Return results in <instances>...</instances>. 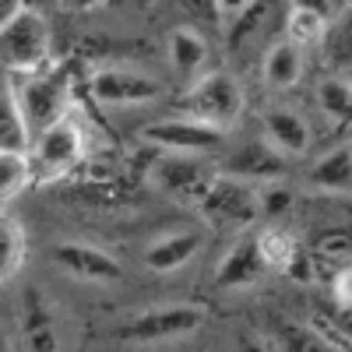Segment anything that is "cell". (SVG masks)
<instances>
[{"instance_id":"7c38bea8","label":"cell","mask_w":352,"mask_h":352,"mask_svg":"<svg viewBox=\"0 0 352 352\" xmlns=\"http://www.w3.org/2000/svg\"><path fill=\"white\" fill-rule=\"evenodd\" d=\"M261 138L292 166L314 148V127L307 120V113L292 106H268L261 113Z\"/></svg>"},{"instance_id":"ac0fdd59","label":"cell","mask_w":352,"mask_h":352,"mask_svg":"<svg viewBox=\"0 0 352 352\" xmlns=\"http://www.w3.org/2000/svg\"><path fill=\"white\" fill-rule=\"evenodd\" d=\"M307 184L328 197H342L349 194V184H352V155H349V144H331L328 152H320L310 169H307Z\"/></svg>"},{"instance_id":"5b68a950","label":"cell","mask_w":352,"mask_h":352,"mask_svg":"<svg viewBox=\"0 0 352 352\" xmlns=\"http://www.w3.org/2000/svg\"><path fill=\"white\" fill-rule=\"evenodd\" d=\"M197 212H201L204 226L215 232H247L261 219L257 187L215 173V180L208 184V190L197 201Z\"/></svg>"},{"instance_id":"ba28073f","label":"cell","mask_w":352,"mask_h":352,"mask_svg":"<svg viewBox=\"0 0 352 352\" xmlns=\"http://www.w3.org/2000/svg\"><path fill=\"white\" fill-rule=\"evenodd\" d=\"M219 166L204 155H173V152H159L152 159V166L144 169L148 184L155 190H162L166 197H176L184 204H197L201 194L208 190V184L215 180Z\"/></svg>"},{"instance_id":"4dcf8cb0","label":"cell","mask_w":352,"mask_h":352,"mask_svg":"<svg viewBox=\"0 0 352 352\" xmlns=\"http://www.w3.org/2000/svg\"><path fill=\"white\" fill-rule=\"evenodd\" d=\"M243 4H250V0H219V11H222V18H226V14H232V11H240Z\"/></svg>"},{"instance_id":"2e32d148","label":"cell","mask_w":352,"mask_h":352,"mask_svg":"<svg viewBox=\"0 0 352 352\" xmlns=\"http://www.w3.org/2000/svg\"><path fill=\"white\" fill-rule=\"evenodd\" d=\"M307 74V50L289 39H275L261 53V78L272 92H292Z\"/></svg>"},{"instance_id":"9a60e30c","label":"cell","mask_w":352,"mask_h":352,"mask_svg":"<svg viewBox=\"0 0 352 352\" xmlns=\"http://www.w3.org/2000/svg\"><path fill=\"white\" fill-rule=\"evenodd\" d=\"M264 275H268V264H264L254 236H247V232H240V240L232 243L219 264V272H215V285L219 289H229V292H236V289H250L257 285Z\"/></svg>"},{"instance_id":"83f0119b","label":"cell","mask_w":352,"mask_h":352,"mask_svg":"<svg viewBox=\"0 0 352 352\" xmlns=\"http://www.w3.org/2000/svg\"><path fill=\"white\" fill-rule=\"evenodd\" d=\"M285 4L289 8H300V11H310L317 18H324L328 25L349 14V0H285Z\"/></svg>"},{"instance_id":"277c9868","label":"cell","mask_w":352,"mask_h":352,"mask_svg":"<svg viewBox=\"0 0 352 352\" xmlns=\"http://www.w3.org/2000/svg\"><path fill=\"white\" fill-rule=\"evenodd\" d=\"M53 25L39 8H21L11 21L0 25V64L8 74H32L50 67Z\"/></svg>"},{"instance_id":"9c48e42d","label":"cell","mask_w":352,"mask_h":352,"mask_svg":"<svg viewBox=\"0 0 352 352\" xmlns=\"http://www.w3.org/2000/svg\"><path fill=\"white\" fill-rule=\"evenodd\" d=\"M285 0H250L240 11L226 14L229 18V28H226V46L232 56H254L257 50L264 53L275 39V32H282V18H285Z\"/></svg>"},{"instance_id":"e0dca14e","label":"cell","mask_w":352,"mask_h":352,"mask_svg":"<svg viewBox=\"0 0 352 352\" xmlns=\"http://www.w3.org/2000/svg\"><path fill=\"white\" fill-rule=\"evenodd\" d=\"M166 53H169L173 74L180 78L184 85H190L194 78H201L204 71H208L212 46H208V39L201 36V28L184 25V28H173V36H169V43H166Z\"/></svg>"},{"instance_id":"d6986e66","label":"cell","mask_w":352,"mask_h":352,"mask_svg":"<svg viewBox=\"0 0 352 352\" xmlns=\"http://www.w3.org/2000/svg\"><path fill=\"white\" fill-rule=\"evenodd\" d=\"M21 338L25 352H56V320L39 289H28L21 300Z\"/></svg>"},{"instance_id":"6da1fadb","label":"cell","mask_w":352,"mask_h":352,"mask_svg":"<svg viewBox=\"0 0 352 352\" xmlns=\"http://www.w3.org/2000/svg\"><path fill=\"white\" fill-rule=\"evenodd\" d=\"M243 106H247V96H243V85L236 81V74L204 71L201 78L184 85V92L173 102V113H184L190 120L208 124L215 131H229L243 116Z\"/></svg>"},{"instance_id":"5bb4252c","label":"cell","mask_w":352,"mask_h":352,"mask_svg":"<svg viewBox=\"0 0 352 352\" xmlns=\"http://www.w3.org/2000/svg\"><path fill=\"white\" fill-rule=\"evenodd\" d=\"M204 229H176V232H166V236L152 240L144 247V268L148 272H159V275H173L187 268L190 261H197V254L204 250Z\"/></svg>"},{"instance_id":"52a82bcc","label":"cell","mask_w":352,"mask_h":352,"mask_svg":"<svg viewBox=\"0 0 352 352\" xmlns=\"http://www.w3.org/2000/svg\"><path fill=\"white\" fill-rule=\"evenodd\" d=\"M141 141L155 152H173V155H204L215 159L226 148V131H215L208 124H197L184 113H169L162 120H152L141 127Z\"/></svg>"},{"instance_id":"f546056e","label":"cell","mask_w":352,"mask_h":352,"mask_svg":"<svg viewBox=\"0 0 352 352\" xmlns=\"http://www.w3.org/2000/svg\"><path fill=\"white\" fill-rule=\"evenodd\" d=\"M28 4V0H0V25H4V21H11L21 8Z\"/></svg>"},{"instance_id":"f1b7e54d","label":"cell","mask_w":352,"mask_h":352,"mask_svg":"<svg viewBox=\"0 0 352 352\" xmlns=\"http://www.w3.org/2000/svg\"><path fill=\"white\" fill-rule=\"evenodd\" d=\"M190 11L197 21H222V11H219V0H187Z\"/></svg>"},{"instance_id":"484cf974","label":"cell","mask_w":352,"mask_h":352,"mask_svg":"<svg viewBox=\"0 0 352 352\" xmlns=\"http://www.w3.org/2000/svg\"><path fill=\"white\" fill-rule=\"evenodd\" d=\"M282 345H285V352H338L310 324H285L282 328Z\"/></svg>"},{"instance_id":"4fadbf2b","label":"cell","mask_w":352,"mask_h":352,"mask_svg":"<svg viewBox=\"0 0 352 352\" xmlns=\"http://www.w3.org/2000/svg\"><path fill=\"white\" fill-rule=\"evenodd\" d=\"M56 268L67 272L78 282H96V285H113L124 278V264L109 250L92 247V243H56L53 247Z\"/></svg>"},{"instance_id":"4316f807","label":"cell","mask_w":352,"mask_h":352,"mask_svg":"<svg viewBox=\"0 0 352 352\" xmlns=\"http://www.w3.org/2000/svg\"><path fill=\"white\" fill-rule=\"evenodd\" d=\"M257 204H261V219H278L292 208V190L282 180L261 184L257 187Z\"/></svg>"},{"instance_id":"d6a6232c","label":"cell","mask_w":352,"mask_h":352,"mask_svg":"<svg viewBox=\"0 0 352 352\" xmlns=\"http://www.w3.org/2000/svg\"><path fill=\"white\" fill-rule=\"evenodd\" d=\"M0 352H4V342H0Z\"/></svg>"},{"instance_id":"44dd1931","label":"cell","mask_w":352,"mask_h":352,"mask_svg":"<svg viewBox=\"0 0 352 352\" xmlns=\"http://www.w3.org/2000/svg\"><path fill=\"white\" fill-rule=\"evenodd\" d=\"M317 109L328 124L345 127L352 113V92H349V74H328L317 85Z\"/></svg>"},{"instance_id":"7a4b0ae2","label":"cell","mask_w":352,"mask_h":352,"mask_svg":"<svg viewBox=\"0 0 352 352\" xmlns=\"http://www.w3.org/2000/svg\"><path fill=\"white\" fill-rule=\"evenodd\" d=\"M88 141H85V124L78 109L60 116L56 124L39 131L28 144V162H32V184H56L78 173V166L88 159Z\"/></svg>"},{"instance_id":"30bf717a","label":"cell","mask_w":352,"mask_h":352,"mask_svg":"<svg viewBox=\"0 0 352 352\" xmlns=\"http://www.w3.org/2000/svg\"><path fill=\"white\" fill-rule=\"evenodd\" d=\"M88 92L102 106H144L155 102L166 88L155 74L141 67H99L88 78Z\"/></svg>"},{"instance_id":"8992f818","label":"cell","mask_w":352,"mask_h":352,"mask_svg":"<svg viewBox=\"0 0 352 352\" xmlns=\"http://www.w3.org/2000/svg\"><path fill=\"white\" fill-rule=\"evenodd\" d=\"M204 320H208V310L197 303H166V307H148L127 317L116 335L127 345H159V342L194 335Z\"/></svg>"},{"instance_id":"3957f363","label":"cell","mask_w":352,"mask_h":352,"mask_svg":"<svg viewBox=\"0 0 352 352\" xmlns=\"http://www.w3.org/2000/svg\"><path fill=\"white\" fill-rule=\"evenodd\" d=\"M8 92L14 96L32 138L74 109L67 67H43V71H32V74H11Z\"/></svg>"},{"instance_id":"ffe728a7","label":"cell","mask_w":352,"mask_h":352,"mask_svg":"<svg viewBox=\"0 0 352 352\" xmlns=\"http://www.w3.org/2000/svg\"><path fill=\"white\" fill-rule=\"evenodd\" d=\"M25 229L14 215L8 212H0V285L11 282L18 272H21V264H25Z\"/></svg>"},{"instance_id":"8fae6325","label":"cell","mask_w":352,"mask_h":352,"mask_svg":"<svg viewBox=\"0 0 352 352\" xmlns=\"http://www.w3.org/2000/svg\"><path fill=\"white\" fill-rule=\"evenodd\" d=\"M215 166H219L222 176H232V180H243V184H254V187L282 180V176L289 173V162L264 138H254V141L236 144V148L226 152Z\"/></svg>"},{"instance_id":"603a6c76","label":"cell","mask_w":352,"mask_h":352,"mask_svg":"<svg viewBox=\"0 0 352 352\" xmlns=\"http://www.w3.org/2000/svg\"><path fill=\"white\" fill-rule=\"evenodd\" d=\"M32 134L11 92H0V152H28Z\"/></svg>"},{"instance_id":"7402d4cb","label":"cell","mask_w":352,"mask_h":352,"mask_svg":"<svg viewBox=\"0 0 352 352\" xmlns=\"http://www.w3.org/2000/svg\"><path fill=\"white\" fill-rule=\"evenodd\" d=\"M28 187H32V162H28V152H0V212Z\"/></svg>"},{"instance_id":"d4e9b609","label":"cell","mask_w":352,"mask_h":352,"mask_svg":"<svg viewBox=\"0 0 352 352\" xmlns=\"http://www.w3.org/2000/svg\"><path fill=\"white\" fill-rule=\"evenodd\" d=\"M254 243H257L264 264H268V272H285V264L292 261V254L300 250V243L278 226H268V229L254 232Z\"/></svg>"},{"instance_id":"cb8c5ba5","label":"cell","mask_w":352,"mask_h":352,"mask_svg":"<svg viewBox=\"0 0 352 352\" xmlns=\"http://www.w3.org/2000/svg\"><path fill=\"white\" fill-rule=\"evenodd\" d=\"M324 32H328V21H324V18H317V14H310V11H300V8H285L282 39L296 43L300 50H314V46H320Z\"/></svg>"},{"instance_id":"1f68e13d","label":"cell","mask_w":352,"mask_h":352,"mask_svg":"<svg viewBox=\"0 0 352 352\" xmlns=\"http://www.w3.org/2000/svg\"><path fill=\"white\" fill-rule=\"evenodd\" d=\"M67 8H74V11H88V8H99L102 0H64Z\"/></svg>"}]
</instances>
